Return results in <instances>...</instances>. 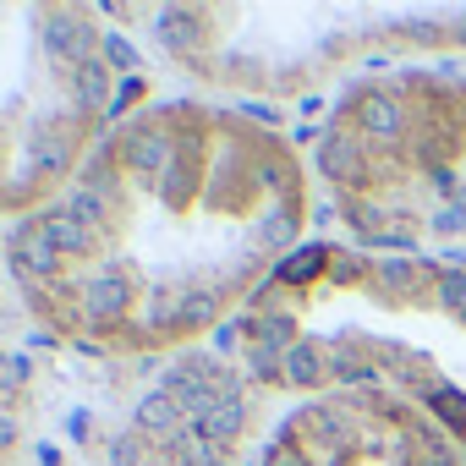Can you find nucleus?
<instances>
[{
    "label": "nucleus",
    "instance_id": "nucleus-3",
    "mask_svg": "<svg viewBox=\"0 0 466 466\" xmlns=\"http://www.w3.org/2000/svg\"><path fill=\"white\" fill-rule=\"evenodd\" d=\"M351 116H357V137L362 143H395L400 132H406V110H400V99L395 94H384V88H362L357 99H351Z\"/></svg>",
    "mask_w": 466,
    "mask_h": 466
},
{
    "label": "nucleus",
    "instance_id": "nucleus-6",
    "mask_svg": "<svg viewBox=\"0 0 466 466\" xmlns=\"http://www.w3.org/2000/svg\"><path fill=\"white\" fill-rule=\"evenodd\" d=\"M433 230H439V237H461V230H466V198H455L450 208H439L433 214Z\"/></svg>",
    "mask_w": 466,
    "mask_h": 466
},
{
    "label": "nucleus",
    "instance_id": "nucleus-7",
    "mask_svg": "<svg viewBox=\"0 0 466 466\" xmlns=\"http://www.w3.org/2000/svg\"><path fill=\"white\" fill-rule=\"evenodd\" d=\"M461 319H466V313H461Z\"/></svg>",
    "mask_w": 466,
    "mask_h": 466
},
{
    "label": "nucleus",
    "instance_id": "nucleus-5",
    "mask_svg": "<svg viewBox=\"0 0 466 466\" xmlns=\"http://www.w3.org/2000/svg\"><path fill=\"white\" fill-rule=\"evenodd\" d=\"M439 302L450 313H466V269H444L439 275Z\"/></svg>",
    "mask_w": 466,
    "mask_h": 466
},
{
    "label": "nucleus",
    "instance_id": "nucleus-4",
    "mask_svg": "<svg viewBox=\"0 0 466 466\" xmlns=\"http://www.w3.org/2000/svg\"><path fill=\"white\" fill-rule=\"evenodd\" d=\"M428 406H433L450 428H461V433H466V395H461L455 384H428Z\"/></svg>",
    "mask_w": 466,
    "mask_h": 466
},
{
    "label": "nucleus",
    "instance_id": "nucleus-2",
    "mask_svg": "<svg viewBox=\"0 0 466 466\" xmlns=\"http://www.w3.org/2000/svg\"><path fill=\"white\" fill-rule=\"evenodd\" d=\"M116 45L88 6L0 0V219L39 214L116 127Z\"/></svg>",
    "mask_w": 466,
    "mask_h": 466
},
{
    "label": "nucleus",
    "instance_id": "nucleus-1",
    "mask_svg": "<svg viewBox=\"0 0 466 466\" xmlns=\"http://www.w3.org/2000/svg\"><path fill=\"white\" fill-rule=\"evenodd\" d=\"M302 170L275 110L143 105L6 237L28 319L83 351L159 357L248 308L302 248Z\"/></svg>",
    "mask_w": 466,
    "mask_h": 466
}]
</instances>
